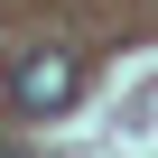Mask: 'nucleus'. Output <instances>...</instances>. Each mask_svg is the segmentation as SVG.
Returning a JSON list of instances; mask_svg holds the SVG:
<instances>
[{
  "mask_svg": "<svg viewBox=\"0 0 158 158\" xmlns=\"http://www.w3.org/2000/svg\"><path fill=\"white\" fill-rule=\"evenodd\" d=\"M74 56H19V74H10V93H19V112H56V102H74Z\"/></svg>",
  "mask_w": 158,
  "mask_h": 158,
  "instance_id": "1",
  "label": "nucleus"
}]
</instances>
